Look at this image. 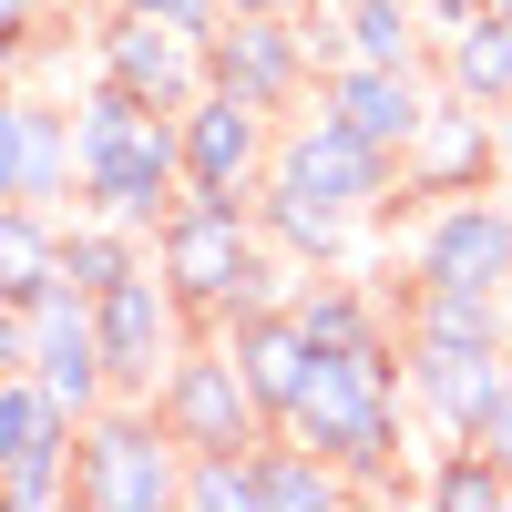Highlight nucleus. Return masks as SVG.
Instances as JSON below:
<instances>
[{"mask_svg":"<svg viewBox=\"0 0 512 512\" xmlns=\"http://www.w3.org/2000/svg\"><path fill=\"white\" fill-rule=\"evenodd\" d=\"M154 267L175 277V297L195 308V328H236L256 308H287L297 277H308L267 236L256 195H216V185H185V205L154 226Z\"/></svg>","mask_w":512,"mask_h":512,"instance_id":"obj_1","label":"nucleus"},{"mask_svg":"<svg viewBox=\"0 0 512 512\" xmlns=\"http://www.w3.org/2000/svg\"><path fill=\"white\" fill-rule=\"evenodd\" d=\"M410 379H400V338H359V349H318L308 390H297V410L277 420V431H297L308 451H328L338 472L359 482V502H390L410 472Z\"/></svg>","mask_w":512,"mask_h":512,"instance_id":"obj_2","label":"nucleus"},{"mask_svg":"<svg viewBox=\"0 0 512 512\" xmlns=\"http://www.w3.org/2000/svg\"><path fill=\"white\" fill-rule=\"evenodd\" d=\"M72 144H82V216L154 236L185 205V113L123 93L113 72H93L72 93Z\"/></svg>","mask_w":512,"mask_h":512,"instance_id":"obj_3","label":"nucleus"},{"mask_svg":"<svg viewBox=\"0 0 512 512\" xmlns=\"http://www.w3.org/2000/svg\"><path fill=\"white\" fill-rule=\"evenodd\" d=\"M185 461L154 400H103L72 441V512H185Z\"/></svg>","mask_w":512,"mask_h":512,"instance_id":"obj_4","label":"nucleus"},{"mask_svg":"<svg viewBox=\"0 0 512 512\" xmlns=\"http://www.w3.org/2000/svg\"><path fill=\"white\" fill-rule=\"evenodd\" d=\"M267 185H297V195H318L328 216H359V226H390L400 205H410L400 154L369 144L359 123L328 113V103H297V113L277 123V164H267Z\"/></svg>","mask_w":512,"mask_h":512,"instance_id":"obj_5","label":"nucleus"},{"mask_svg":"<svg viewBox=\"0 0 512 512\" xmlns=\"http://www.w3.org/2000/svg\"><path fill=\"white\" fill-rule=\"evenodd\" d=\"M390 267H400V287H482V297H512V205H502V185L400 205V216H390Z\"/></svg>","mask_w":512,"mask_h":512,"instance_id":"obj_6","label":"nucleus"},{"mask_svg":"<svg viewBox=\"0 0 512 512\" xmlns=\"http://www.w3.org/2000/svg\"><path fill=\"white\" fill-rule=\"evenodd\" d=\"M154 410H164V431H175L185 451H256L277 431L267 420V400H256V379H246V359H236V338L226 328H195V349L164 369V390H154Z\"/></svg>","mask_w":512,"mask_h":512,"instance_id":"obj_7","label":"nucleus"},{"mask_svg":"<svg viewBox=\"0 0 512 512\" xmlns=\"http://www.w3.org/2000/svg\"><path fill=\"white\" fill-rule=\"evenodd\" d=\"M93 318H103V359H113V400H154L164 369L195 349V308L175 297V277L154 267H123L113 287H93Z\"/></svg>","mask_w":512,"mask_h":512,"instance_id":"obj_8","label":"nucleus"},{"mask_svg":"<svg viewBox=\"0 0 512 512\" xmlns=\"http://www.w3.org/2000/svg\"><path fill=\"white\" fill-rule=\"evenodd\" d=\"M72 441H82V410L52 379L31 369L0 379V492H11V512H72Z\"/></svg>","mask_w":512,"mask_h":512,"instance_id":"obj_9","label":"nucleus"},{"mask_svg":"<svg viewBox=\"0 0 512 512\" xmlns=\"http://www.w3.org/2000/svg\"><path fill=\"white\" fill-rule=\"evenodd\" d=\"M205 62H216V93H246L256 113H297V103H318V41H308V21L226 11L216 31H205Z\"/></svg>","mask_w":512,"mask_h":512,"instance_id":"obj_10","label":"nucleus"},{"mask_svg":"<svg viewBox=\"0 0 512 512\" xmlns=\"http://www.w3.org/2000/svg\"><path fill=\"white\" fill-rule=\"evenodd\" d=\"M93 72H113L123 93H144L164 113H185L205 82H216V62H205V31H175V21H144V11H93Z\"/></svg>","mask_w":512,"mask_h":512,"instance_id":"obj_11","label":"nucleus"},{"mask_svg":"<svg viewBox=\"0 0 512 512\" xmlns=\"http://www.w3.org/2000/svg\"><path fill=\"white\" fill-rule=\"evenodd\" d=\"M400 175H410V205L502 185V123H492V103H472V93H451V82H441V103L420 113V134H410V154H400Z\"/></svg>","mask_w":512,"mask_h":512,"instance_id":"obj_12","label":"nucleus"},{"mask_svg":"<svg viewBox=\"0 0 512 512\" xmlns=\"http://www.w3.org/2000/svg\"><path fill=\"white\" fill-rule=\"evenodd\" d=\"M0 195L21 205H82V144H72V103L21 93L0 103Z\"/></svg>","mask_w":512,"mask_h":512,"instance_id":"obj_13","label":"nucleus"},{"mask_svg":"<svg viewBox=\"0 0 512 512\" xmlns=\"http://www.w3.org/2000/svg\"><path fill=\"white\" fill-rule=\"evenodd\" d=\"M277 123L287 113H256L246 93H205L185 103V185H216V195H256L277 164Z\"/></svg>","mask_w":512,"mask_h":512,"instance_id":"obj_14","label":"nucleus"},{"mask_svg":"<svg viewBox=\"0 0 512 512\" xmlns=\"http://www.w3.org/2000/svg\"><path fill=\"white\" fill-rule=\"evenodd\" d=\"M512 349H451V338H400V379H410V410L431 420V441H472L482 410L502 390Z\"/></svg>","mask_w":512,"mask_h":512,"instance_id":"obj_15","label":"nucleus"},{"mask_svg":"<svg viewBox=\"0 0 512 512\" xmlns=\"http://www.w3.org/2000/svg\"><path fill=\"white\" fill-rule=\"evenodd\" d=\"M318 103H328V113H349L369 144L410 154L420 113L441 103V72H431V62H338V72H318Z\"/></svg>","mask_w":512,"mask_h":512,"instance_id":"obj_16","label":"nucleus"},{"mask_svg":"<svg viewBox=\"0 0 512 512\" xmlns=\"http://www.w3.org/2000/svg\"><path fill=\"white\" fill-rule=\"evenodd\" d=\"M308 41H318V72H338V62H431L420 0H328L308 21Z\"/></svg>","mask_w":512,"mask_h":512,"instance_id":"obj_17","label":"nucleus"},{"mask_svg":"<svg viewBox=\"0 0 512 512\" xmlns=\"http://www.w3.org/2000/svg\"><path fill=\"white\" fill-rule=\"evenodd\" d=\"M226 338H236V359H246V379H256V400H267V420H287L297 390H308V369H318L308 318H297V308H256V318H236Z\"/></svg>","mask_w":512,"mask_h":512,"instance_id":"obj_18","label":"nucleus"},{"mask_svg":"<svg viewBox=\"0 0 512 512\" xmlns=\"http://www.w3.org/2000/svg\"><path fill=\"white\" fill-rule=\"evenodd\" d=\"M256 492H267V512H349L359 482L338 472L328 451H308L297 431H267L256 441Z\"/></svg>","mask_w":512,"mask_h":512,"instance_id":"obj_19","label":"nucleus"},{"mask_svg":"<svg viewBox=\"0 0 512 512\" xmlns=\"http://www.w3.org/2000/svg\"><path fill=\"white\" fill-rule=\"evenodd\" d=\"M62 205H21V195H0V297H41L62 277Z\"/></svg>","mask_w":512,"mask_h":512,"instance_id":"obj_20","label":"nucleus"},{"mask_svg":"<svg viewBox=\"0 0 512 512\" xmlns=\"http://www.w3.org/2000/svg\"><path fill=\"white\" fill-rule=\"evenodd\" d=\"M431 72L451 82V93H472V103H512V21L502 11H482V21H461L441 52H431Z\"/></svg>","mask_w":512,"mask_h":512,"instance_id":"obj_21","label":"nucleus"},{"mask_svg":"<svg viewBox=\"0 0 512 512\" xmlns=\"http://www.w3.org/2000/svg\"><path fill=\"white\" fill-rule=\"evenodd\" d=\"M420 502H441V512H512V472L482 441H441V461L420 472Z\"/></svg>","mask_w":512,"mask_h":512,"instance_id":"obj_22","label":"nucleus"},{"mask_svg":"<svg viewBox=\"0 0 512 512\" xmlns=\"http://www.w3.org/2000/svg\"><path fill=\"white\" fill-rule=\"evenodd\" d=\"M144 256H154V236H134V226L82 216V205H72V226H62V277H72V287H113L123 267H144Z\"/></svg>","mask_w":512,"mask_h":512,"instance_id":"obj_23","label":"nucleus"},{"mask_svg":"<svg viewBox=\"0 0 512 512\" xmlns=\"http://www.w3.org/2000/svg\"><path fill=\"white\" fill-rule=\"evenodd\" d=\"M185 512H267V492H256V451H195L185 461Z\"/></svg>","mask_w":512,"mask_h":512,"instance_id":"obj_24","label":"nucleus"},{"mask_svg":"<svg viewBox=\"0 0 512 512\" xmlns=\"http://www.w3.org/2000/svg\"><path fill=\"white\" fill-rule=\"evenodd\" d=\"M113 11H144V21H175V31H216L226 0H113Z\"/></svg>","mask_w":512,"mask_h":512,"instance_id":"obj_25","label":"nucleus"},{"mask_svg":"<svg viewBox=\"0 0 512 512\" xmlns=\"http://www.w3.org/2000/svg\"><path fill=\"white\" fill-rule=\"evenodd\" d=\"M492 461H502V472H512V369H502V390H492V410H482V431H472Z\"/></svg>","mask_w":512,"mask_h":512,"instance_id":"obj_26","label":"nucleus"},{"mask_svg":"<svg viewBox=\"0 0 512 512\" xmlns=\"http://www.w3.org/2000/svg\"><path fill=\"white\" fill-rule=\"evenodd\" d=\"M226 11H277V21H318L328 0H226Z\"/></svg>","mask_w":512,"mask_h":512,"instance_id":"obj_27","label":"nucleus"},{"mask_svg":"<svg viewBox=\"0 0 512 512\" xmlns=\"http://www.w3.org/2000/svg\"><path fill=\"white\" fill-rule=\"evenodd\" d=\"M492 123H502V175H512V103H502V113H492Z\"/></svg>","mask_w":512,"mask_h":512,"instance_id":"obj_28","label":"nucleus"},{"mask_svg":"<svg viewBox=\"0 0 512 512\" xmlns=\"http://www.w3.org/2000/svg\"><path fill=\"white\" fill-rule=\"evenodd\" d=\"M492 11H502V21H512V0H492Z\"/></svg>","mask_w":512,"mask_h":512,"instance_id":"obj_29","label":"nucleus"},{"mask_svg":"<svg viewBox=\"0 0 512 512\" xmlns=\"http://www.w3.org/2000/svg\"><path fill=\"white\" fill-rule=\"evenodd\" d=\"M502 205H512V175H502Z\"/></svg>","mask_w":512,"mask_h":512,"instance_id":"obj_30","label":"nucleus"}]
</instances>
